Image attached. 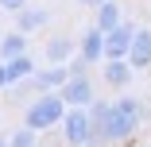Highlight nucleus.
<instances>
[{"mask_svg":"<svg viewBox=\"0 0 151 147\" xmlns=\"http://www.w3.org/2000/svg\"><path fill=\"white\" fill-rule=\"evenodd\" d=\"M78 50L89 58V62H105V31H101V27L93 23V27H85V31L78 35Z\"/></svg>","mask_w":151,"mask_h":147,"instance_id":"nucleus-8","label":"nucleus"},{"mask_svg":"<svg viewBox=\"0 0 151 147\" xmlns=\"http://www.w3.org/2000/svg\"><path fill=\"white\" fill-rule=\"evenodd\" d=\"M136 27L139 23H128V19H120L112 31H105V58H128L132 50V39H136Z\"/></svg>","mask_w":151,"mask_h":147,"instance_id":"nucleus-5","label":"nucleus"},{"mask_svg":"<svg viewBox=\"0 0 151 147\" xmlns=\"http://www.w3.org/2000/svg\"><path fill=\"white\" fill-rule=\"evenodd\" d=\"M66 108H70V105L62 101V93H58V89H47V93H39L31 105H27L23 124H31L35 132H50V128H58V124H62Z\"/></svg>","mask_w":151,"mask_h":147,"instance_id":"nucleus-2","label":"nucleus"},{"mask_svg":"<svg viewBox=\"0 0 151 147\" xmlns=\"http://www.w3.org/2000/svg\"><path fill=\"white\" fill-rule=\"evenodd\" d=\"M66 66H70V74H89V70H93V62H89V58H85L81 50H78V54L70 58V62H66Z\"/></svg>","mask_w":151,"mask_h":147,"instance_id":"nucleus-16","label":"nucleus"},{"mask_svg":"<svg viewBox=\"0 0 151 147\" xmlns=\"http://www.w3.org/2000/svg\"><path fill=\"white\" fill-rule=\"evenodd\" d=\"M89 116H93V139H89V147H116V143L124 147L151 120V108L139 97L124 93V97H112V101H93Z\"/></svg>","mask_w":151,"mask_h":147,"instance_id":"nucleus-1","label":"nucleus"},{"mask_svg":"<svg viewBox=\"0 0 151 147\" xmlns=\"http://www.w3.org/2000/svg\"><path fill=\"white\" fill-rule=\"evenodd\" d=\"M39 136H43V132H35L31 124H19V128L8 136V147H35V143H39Z\"/></svg>","mask_w":151,"mask_h":147,"instance_id":"nucleus-15","label":"nucleus"},{"mask_svg":"<svg viewBox=\"0 0 151 147\" xmlns=\"http://www.w3.org/2000/svg\"><path fill=\"white\" fill-rule=\"evenodd\" d=\"M93 12H97V16H93V23L101 27V31H112V27L124 19V16H120V0H105V4H101V8H93Z\"/></svg>","mask_w":151,"mask_h":147,"instance_id":"nucleus-13","label":"nucleus"},{"mask_svg":"<svg viewBox=\"0 0 151 147\" xmlns=\"http://www.w3.org/2000/svg\"><path fill=\"white\" fill-rule=\"evenodd\" d=\"M58 128H62L66 147H89V139H93V116H89V108H66Z\"/></svg>","mask_w":151,"mask_h":147,"instance_id":"nucleus-3","label":"nucleus"},{"mask_svg":"<svg viewBox=\"0 0 151 147\" xmlns=\"http://www.w3.org/2000/svg\"><path fill=\"white\" fill-rule=\"evenodd\" d=\"M35 147H54V143H35Z\"/></svg>","mask_w":151,"mask_h":147,"instance_id":"nucleus-20","label":"nucleus"},{"mask_svg":"<svg viewBox=\"0 0 151 147\" xmlns=\"http://www.w3.org/2000/svg\"><path fill=\"white\" fill-rule=\"evenodd\" d=\"M58 93H62V101L70 108H89V105L97 101V89H93V81H89V74H70V81Z\"/></svg>","mask_w":151,"mask_h":147,"instance_id":"nucleus-4","label":"nucleus"},{"mask_svg":"<svg viewBox=\"0 0 151 147\" xmlns=\"http://www.w3.org/2000/svg\"><path fill=\"white\" fill-rule=\"evenodd\" d=\"M16 54H27V35L19 31V27H16L12 35L0 39V58H4V62H8V58H16Z\"/></svg>","mask_w":151,"mask_h":147,"instance_id":"nucleus-14","label":"nucleus"},{"mask_svg":"<svg viewBox=\"0 0 151 147\" xmlns=\"http://www.w3.org/2000/svg\"><path fill=\"white\" fill-rule=\"evenodd\" d=\"M101 74H105V85L109 89H128V81H132V62L128 58H105L101 62Z\"/></svg>","mask_w":151,"mask_h":147,"instance_id":"nucleus-7","label":"nucleus"},{"mask_svg":"<svg viewBox=\"0 0 151 147\" xmlns=\"http://www.w3.org/2000/svg\"><path fill=\"white\" fill-rule=\"evenodd\" d=\"M0 147H8V139H0Z\"/></svg>","mask_w":151,"mask_h":147,"instance_id":"nucleus-21","label":"nucleus"},{"mask_svg":"<svg viewBox=\"0 0 151 147\" xmlns=\"http://www.w3.org/2000/svg\"><path fill=\"white\" fill-rule=\"evenodd\" d=\"M74 58V39L70 35H50L47 39V62H70Z\"/></svg>","mask_w":151,"mask_h":147,"instance_id":"nucleus-11","label":"nucleus"},{"mask_svg":"<svg viewBox=\"0 0 151 147\" xmlns=\"http://www.w3.org/2000/svg\"><path fill=\"white\" fill-rule=\"evenodd\" d=\"M31 74H35L31 54H16V58H8V81H12V85H23Z\"/></svg>","mask_w":151,"mask_h":147,"instance_id":"nucleus-12","label":"nucleus"},{"mask_svg":"<svg viewBox=\"0 0 151 147\" xmlns=\"http://www.w3.org/2000/svg\"><path fill=\"white\" fill-rule=\"evenodd\" d=\"M128 62H132V70H151V27H136Z\"/></svg>","mask_w":151,"mask_h":147,"instance_id":"nucleus-9","label":"nucleus"},{"mask_svg":"<svg viewBox=\"0 0 151 147\" xmlns=\"http://www.w3.org/2000/svg\"><path fill=\"white\" fill-rule=\"evenodd\" d=\"M0 8L4 12H19V8H27V0H0Z\"/></svg>","mask_w":151,"mask_h":147,"instance_id":"nucleus-17","label":"nucleus"},{"mask_svg":"<svg viewBox=\"0 0 151 147\" xmlns=\"http://www.w3.org/2000/svg\"><path fill=\"white\" fill-rule=\"evenodd\" d=\"M74 4H78V8H101L105 0H74Z\"/></svg>","mask_w":151,"mask_h":147,"instance_id":"nucleus-19","label":"nucleus"},{"mask_svg":"<svg viewBox=\"0 0 151 147\" xmlns=\"http://www.w3.org/2000/svg\"><path fill=\"white\" fill-rule=\"evenodd\" d=\"M47 23H50V12H47V8H31V4H27V8L16 12V27H19L23 35L39 31V27H47Z\"/></svg>","mask_w":151,"mask_h":147,"instance_id":"nucleus-10","label":"nucleus"},{"mask_svg":"<svg viewBox=\"0 0 151 147\" xmlns=\"http://www.w3.org/2000/svg\"><path fill=\"white\" fill-rule=\"evenodd\" d=\"M66 81H70V66H66V62H50L47 70H35L31 77H27V85H31L35 93H47V89H62Z\"/></svg>","mask_w":151,"mask_h":147,"instance_id":"nucleus-6","label":"nucleus"},{"mask_svg":"<svg viewBox=\"0 0 151 147\" xmlns=\"http://www.w3.org/2000/svg\"><path fill=\"white\" fill-rule=\"evenodd\" d=\"M4 85H12V81H8V62L0 58V89H4Z\"/></svg>","mask_w":151,"mask_h":147,"instance_id":"nucleus-18","label":"nucleus"}]
</instances>
